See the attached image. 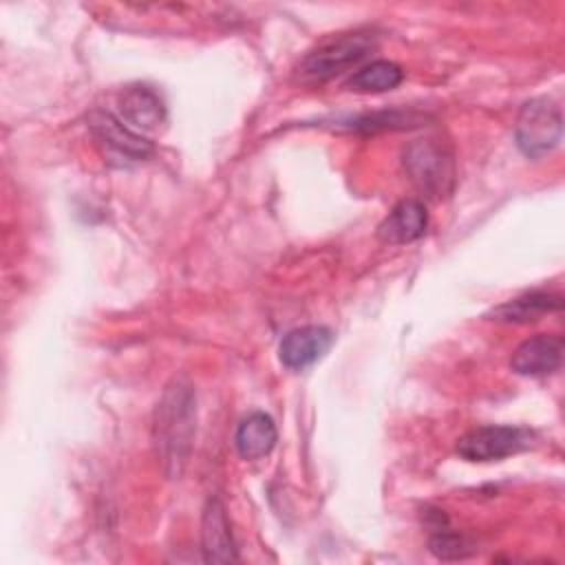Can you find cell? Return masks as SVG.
<instances>
[{"mask_svg": "<svg viewBox=\"0 0 565 565\" xmlns=\"http://www.w3.org/2000/svg\"><path fill=\"white\" fill-rule=\"evenodd\" d=\"M373 46L375 42L366 33H351L331 40L302 57L298 64V79L305 84L329 82L362 62L373 51Z\"/></svg>", "mask_w": 565, "mask_h": 565, "instance_id": "obj_2", "label": "cell"}, {"mask_svg": "<svg viewBox=\"0 0 565 565\" xmlns=\"http://www.w3.org/2000/svg\"><path fill=\"white\" fill-rule=\"evenodd\" d=\"M201 552L205 563H232L238 558L225 505L212 497L201 516Z\"/></svg>", "mask_w": 565, "mask_h": 565, "instance_id": "obj_7", "label": "cell"}, {"mask_svg": "<svg viewBox=\"0 0 565 565\" xmlns=\"http://www.w3.org/2000/svg\"><path fill=\"white\" fill-rule=\"evenodd\" d=\"M196 430V393L185 377H172L157 402L152 446L168 479H179L192 452Z\"/></svg>", "mask_w": 565, "mask_h": 565, "instance_id": "obj_1", "label": "cell"}, {"mask_svg": "<svg viewBox=\"0 0 565 565\" xmlns=\"http://www.w3.org/2000/svg\"><path fill=\"white\" fill-rule=\"evenodd\" d=\"M534 444V433L521 426H479L457 439V455L466 461H499Z\"/></svg>", "mask_w": 565, "mask_h": 565, "instance_id": "obj_4", "label": "cell"}, {"mask_svg": "<svg viewBox=\"0 0 565 565\" xmlns=\"http://www.w3.org/2000/svg\"><path fill=\"white\" fill-rule=\"evenodd\" d=\"M276 424L274 419L267 415V413H249L236 428V437H234V444H236V450L243 459L247 461H254V459H260L265 455L271 452L274 444H276Z\"/></svg>", "mask_w": 565, "mask_h": 565, "instance_id": "obj_13", "label": "cell"}, {"mask_svg": "<svg viewBox=\"0 0 565 565\" xmlns=\"http://www.w3.org/2000/svg\"><path fill=\"white\" fill-rule=\"evenodd\" d=\"M563 137L561 106L552 99L539 97L523 104L516 117V143L523 154L539 159L552 152Z\"/></svg>", "mask_w": 565, "mask_h": 565, "instance_id": "obj_3", "label": "cell"}, {"mask_svg": "<svg viewBox=\"0 0 565 565\" xmlns=\"http://www.w3.org/2000/svg\"><path fill=\"white\" fill-rule=\"evenodd\" d=\"M88 128L93 137L121 161H143L152 154V143L108 110H93Z\"/></svg>", "mask_w": 565, "mask_h": 565, "instance_id": "obj_6", "label": "cell"}, {"mask_svg": "<svg viewBox=\"0 0 565 565\" xmlns=\"http://www.w3.org/2000/svg\"><path fill=\"white\" fill-rule=\"evenodd\" d=\"M402 79H404V71L395 62L373 60L349 77L347 88L355 93H384V90L397 88Z\"/></svg>", "mask_w": 565, "mask_h": 565, "instance_id": "obj_14", "label": "cell"}, {"mask_svg": "<svg viewBox=\"0 0 565 565\" xmlns=\"http://www.w3.org/2000/svg\"><path fill=\"white\" fill-rule=\"evenodd\" d=\"M426 225L428 214L424 203L415 199H404L377 225V238L386 245H406L422 238Z\"/></svg>", "mask_w": 565, "mask_h": 565, "instance_id": "obj_10", "label": "cell"}, {"mask_svg": "<svg viewBox=\"0 0 565 565\" xmlns=\"http://www.w3.org/2000/svg\"><path fill=\"white\" fill-rule=\"evenodd\" d=\"M428 547L441 561H459L472 552V547L468 545V541L461 534L441 530V527H437V532L430 536Z\"/></svg>", "mask_w": 565, "mask_h": 565, "instance_id": "obj_16", "label": "cell"}, {"mask_svg": "<svg viewBox=\"0 0 565 565\" xmlns=\"http://www.w3.org/2000/svg\"><path fill=\"white\" fill-rule=\"evenodd\" d=\"M561 307H563L561 296L547 294V291H530V294H523V296H516L512 300L497 305L492 311L486 313V318L494 320V322L525 324V322L539 320L545 313L561 311Z\"/></svg>", "mask_w": 565, "mask_h": 565, "instance_id": "obj_12", "label": "cell"}, {"mask_svg": "<svg viewBox=\"0 0 565 565\" xmlns=\"http://www.w3.org/2000/svg\"><path fill=\"white\" fill-rule=\"evenodd\" d=\"M563 362V340L558 335H547L539 333L525 342H521L512 358L510 366L519 375H550L554 373Z\"/></svg>", "mask_w": 565, "mask_h": 565, "instance_id": "obj_9", "label": "cell"}, {"mask_svg": "<svg viewBox=\"0 0 565 565\" xmlns=\"http://www.w3.org/2000/svg\"><path fill=\"white\" fill-rule=\"evenodd\" d=\"M404 168L417 188L441 196L452 185V159L435 139H417L404 150Z\"/></svg>", "mask_w": 565, "mask_h": 565, "instance_id": "obj_5", "label": "cell"}, {"mask_svg": "<svg viewBox=\"0 0 565 565\" xmlns=\"http://www.w3.org/2000/svg\"><path fill=\"white\" fill-rule=\"evenodd\" d=\"M331 342H333V333L327 327L307 324L289 331L282 338L278 347V355L287 369L300 371L311 366L316 360H320L329 351Z\"/></svg>", "mask_w": 565, "mask_h": 565, "instance_id": "obj_8", "label": "cell"}, {"mask_svg": "<svg viewBox=\"0 0 565 565\" xmlns=\"http://www.w3.org/2000/svg\"><path fill=\"white\" fill-rule=\"evenodd\" d=\"M422 119L413 113H402V110H391V113H373V115H364L360 119L353 121L351 128L355 130H366V132H375V130H399V128H408V126H417Z\"/></svg>", "mask_w": 565, "mask_h": 565, "instance_id": "obj_15", "label": "cell"}, {"mask_svg": "<svg viewBox=\"0 0 565 565\" xmlns=\"http://www.w3.org/2000/svg\"><path fill=\"white\" fill-rule=\"evenodd\" d=\"M119 113L130 128L154 130L166 121V106L157 90L146 84L126 86L119 97Z\"/></svg>", "mask_w": 565, "mask_h": 565, "instance_id": "obj_11", "label": "cell"}]
</instances>
